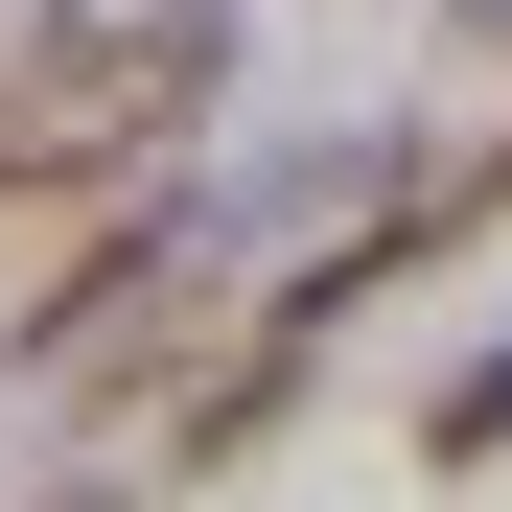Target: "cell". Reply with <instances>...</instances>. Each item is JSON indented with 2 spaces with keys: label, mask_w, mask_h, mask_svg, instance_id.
Here are the masks:
<instances>
[{
  "label": "cell",
  "mask_w": 512,
  "mask_h": 512,
  "mask_svg": "<svg viewBox=\"0 0 512 512\" xmlns=\"http://www.w3.org/2000/svg\"><path fill=\"white\" fill-rule=\"evenodd\" d=\"M47 512H140V489H117V466H94V489H47Z\"/></svg>",
  "instance_id": "cell-4"
},
{
  "label": "cell",
  "mask_w": 512,
  "mask_h": 512,
  "mask_svg": "<svg viewBox=\"0 0 512 512\" xmlns=\"http://www.w3.org/2000/svg\"><path fill=\"white\" fill-rule=\"evenodd\" d=\"M419 466H512V350H466V373H419Z\"/></svg>",
  "instance_id": "cell-2"
},
{
  "label": "cell",
  "mask_w": 512,
  "mask_h": 512,
  "mask_svg": "<svg viewBox=\"0 0 512 512\" xmlns=\"http://www.w3.org/2000/svg\"><path fill=\"white\" fill-rule=\"evenodd\" d=\"M443 24H466V47H512V0H443Z\"/></svg>",
  "instance_id": "cell-3"
},
{
  "label": "cell",
  "mask_w": 512,
  "mask_h": 512,
  "mask_svg": "<svg viewBox=\"0 0 512 512\" xmlns=\"http://www.w3.org/2000/svg\"><path fill=\"white\" fill-rule=\"evenodd\" d=\"M210 94H233V0H24L0 24V233L163 187Z\"/></svg>",
  "instance_id": "cell-1"
}]
</instances>
